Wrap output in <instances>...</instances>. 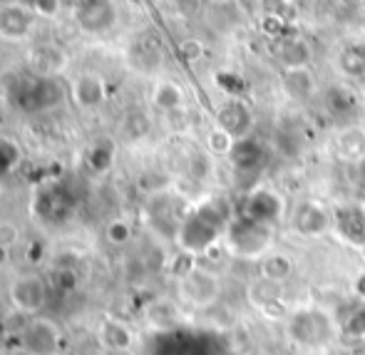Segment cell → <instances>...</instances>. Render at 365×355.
I'll return each mask as SVG.
<instances>
[{"mask_svg": "<svg viewBox=\"0 0 365 355\" xmlns=\"http://www.w3.org/2000/svg\"><path fill=\"white\" fill-rule=\"evenodd\" d=\"M226 226L229 216L221 209V202H207L177 229V244L192 256L204 254L226 234Z\"/></svg>", "mask_w": 365, "mask_h": 355, "instance_id": "1", "label": "cell"}, {"mask_svg": "<svg viewBox=\"0 0 365 355\" xmlns=\"http://www.w3.org/2000/svg\"><path fill=\"white\" fill-rule=\"evenodd\" d=\"M286 333L296 346L306 348V351H318V348H328L341 336V323L333 318L328 308L303 306L289 316Z\"/></svg>", "mask_w": 365, "mask_h": 355, "instance_id": "2", "label": "cell"}, {"mask_svg": "<svg viewBox=\"0 0 365 355\" xmlns=\"http://www.w3.org/2000/svg\"><path fill=\"white\" fill-rule=\"evenodd\" d=\"M224 239L231 254L241 256V259L261 261L269 251L271 241H274V226L261 224V221H254L241 214L239 219L229 221Z\"/></svg>", "mask_w": 365, "mask_h": 355, "instance_id": "3", "label": "cell"}, {"mask_svg": "<svg viewBox=\"0 0 365 355\" xmlns=\"http://www.w3.org/2000/svg\"><path fill=\"white\" fill-rule=\"evenodd\" d=\"M221 293H224L221 276L204 266H192L177 279V298L182 301V306L194 311H207L217 306Z\"/></svg>", "mask_w": 365, "mask_h": 355, "instance_id": "4", "label": "cell"}, {"mask_svg": "<svg viewBox=\"0 0 365 355\" xmlns=\"http://www.w3.org/2000/svg\"><path fill=\"white\" fill-rule=\"evenodd\" d=\"M333 226V214L321 202H301L291 216V229L303 239L323 236Z\"/></svg>", "mask_w": 365, "mask_h": 355, "instance_id": "5", "label": "cell"}, {"mask_svg": "<svg viewBox=\"0 0 365 355\" xmlns=\"http://www.w3.org/2000/svg\"><path fill=\"white\" fill-rule=\"evenodd\" d=\"M45 301H48V291L38 276H20L10 286V303L20 313H28V316L38 313L45 306Z\"/></svg>", "mask_w": 365, "mask_h": 355, "instance_id": "6", "label": "cell"}, {"mask_svg": "<svg viewBox=\"0 0 365 355\" xmlns=\"http://www.w3.org/2000/svg\"><path fill=\"white\" fill-rule=\"evenodd\" d=\"M23 348L28 355H58V328L50 321H30L23 331Z\"/></svg>", "mask_w": 365, "mask_h": 355, "instance_id": "7", "label": "cell"}, {"mask_svg": "<svg viewBox=\"0 0 365 355\" xmlns=\"http://www.w3.org/2000/svg\"><path fill=\"white\" fill-rule=\"evenodd\" d=\"M117 13L110 0H85L77 8V23L87 33H105L115 25Z\"/></svg>", "mask_w": 365, "mask_h": 355, "instance_id": "8", "label": "cell"}, {"mask_svg": "<svg viewBox=\"0 0 365 355\" xmlns=\"http://www.w3.org/2000/svg\"><path fill=\"white\" fill-rule=\"evenodd\" d=\"M251 125H254V117L241 100H229L217 115V127L226 130L234 140H246Z\"/></svg>", "mask_w": 365, "mask_h": 355, "instance_id": "9", "label": "cell"}, {"mask_svg": "<svg viewBox=\"0 0 365 355\" xmlns=\"http://www.w3.org/2000/svg\"><path fill=\"white\" fill-rule=\"evenodd\" d=\"M333 226L338 236L351 246H365V209L343 207L333 214Z\"/></svg>", "mask_w": 365, "mask_h": 355, "instance_id": "10", "label": "cell"}, {"mask_svg": "<svg viewBox=\"0 0 365 355\" xmlns=\"http://www.w3.org/2000/svg\"><path fill=\"white\" fill-rule=\"evenodd\" d=\"M107 90H105V80L95 72H82L75 77L73 82V100L85 110H95L105 102Z\"/></svg>", "mask_w": 365, "mask_h": 355, "instance_id": "11", "label": "cell"}, {"mask_svg": "<svg viewBox=\"0 0 365 355\" xmlns=\"http://www.w3.org/2000/svg\"><path fill=\"white\" fill-rule=\"evenodd\" d=\"M68 65V55L63 53L55 45H38V48L30 50V68L38 72L43 80L60 75Z\"/></svg>", "mask_w": 365, "mask_h": 355, "instance_id": "12", "label": "cell"}, {"mask_svg": "<svg viewBox=\"0 0 365 355\" xmlns=\"http://www.w3.org/2000/svg\"><path fill=\"white\" fill-rule=\"evenodd\" d=\"M244 216L254 221H261V224H269L274 226L276 219L281 216V199L276 197L274 192H254L249 199H246V209H244Z\"/></svg>", "mask_w": 365, "mask_h": 355, "instance_id": "13", "label": "cell"}, {"mask_svg": "<svg viewBox=\"0 0 365 355\" xmlns=\"http://www.w3.org/2000/svg\"><path fill=\"white\" fill-rule=\"evenodd\" d=\"M35 23V13L23 5L0 8V35L3 38H25Z\"/></svg>", "mask_w": 365, "mask_h": 355, "instance_id": "14", "label": "cell"}, {"mask_svg": "<svg viewBox=\"0 0 365 355\" xmlns=\"http://www.w3.org/2000/svg\"><path fill=\"white\" fill-rule=\"evenodd\" d=\"M281 87L291 100L306 102L316 95V77L308 68H289L281 72Z\"/></svg>", "mask_w": 365, "mask_h": 355, "instance_id": "15", "label": "cell"}, {"mask_svg": "<svg viewBox=\"0 0 365 355\" xmlns=\"http://www.w3.org/2000/svg\"><path fill=\"white\" fill-rule=\"evenodd\" d=\"M293 259L289 254H266L259 261V276L266 281H274V284H286L293 276Z\"/></svg>", "mask_w": 365, "mask_h": 355, "instance_id": "16", "label": "cell"}, {"mask_svg": "<svg viewBox=\"0 0 365 355\" xmlns=\"http://www.w3.org/2000/svg\"><path fill=\"white\" fill-rule=\"evenodd\" d=\"M281 298H284V284H274V281H266L259 276V279L249 286V301L254 303L256 308H261L264 313H269L271 306H284Z\"/></svg>", "mask_w": 365, "mask_h": 355, "instance_id": "17", "label": "cell"}, {"mask_svg": "<svg viewBox=\"0 0 365 355\" xmlns=\"http://www.w3.org/2000/svg\"><path fill=\"white\" fill-rule=\"evenodd\" d=\"M336 152H338V157L346 159V162H353V164L361 162L365 157V130H361V127H348V130H343L336 140Z\"/></svg>", "mask_w": 365, "mask_h": 355, "instance_id": "18", "label": "cell"}, {"mask_svg": "<svg viewBox=\"0 0 365 355\" xmlns=\"http://www.w3.org/2000/svg\"><path fill=\"white\" fill-rule=\"evenodd\" d=\"M100 341H102V346L112 348V351H130L135 338H132V331L127 328V323L105 321L100 328Z\"/></svg>", "mask_w": 365, "mask_h": 355, "instance_id": "19", "label": "cell"}, {"mask_svg": "<svg viewBox=\"0 0 365 355\" xmlns=\"http://www.w3.org/2000/svg\"><path fill=\"white\" fill-rule=\"evenodd\" d=\"M152 102L162 112H177L184 105V92L177 82H169V80L157 82V87L152 92Z\"/></svg>", "mask_w": 365, "mask_h": 355, "instance_id": "20", "label": "cell"}, {"mask_svg": "<svg viewBox=\"0 0 365 355\" xmlns=\"http://www.w3.org/2000/svg\"><path fill=\"white\" fill-rule=\"evenodd\" d=\"M279 60H281V65H284V70L306 68L308 60H311V48H308L306 40H298V38L284 40L279 48Z\"/></svg>", "mask_w": 365, "mask_h": 355, "instance_id": "21", "label": "cell"}, {"mask_svg": "<svg viewBox=\"0 0 365 355\" xmlns=\"http://www.w3.org/2000/svg\"><path fill=\"white\" fill-rule=\"evenodd\" d=\"M231 162L236 164V169H256L261 162H264V152L251 137L246 140H236L234 149H231Z\"/></svg>", "mask_w": 365, "mask_h": 355, "instance_id": "22", "label": "cell"}, {"mask_svg": "<svg viewBox=\"0 0 365 355\" xmlns=\"http://www.w3.org/2000/svg\"><path fill=\"white\" fill-rule=\"evenodd\" d=\"M338 68L348 77L365 75V45H346L338 55Z\"/></svg>", "mask_w": 365, "mask_h": 355, "instance_id": "23", "label": "cell"}, {"mask_svg": "<svg viewBox=\"0 0 365 355\" xmlns=\"http://www.w3.org/2000/svg\"><path fill=\"white\" fill-rule=\"evenodd\" d=\"M356 95H353L348 87L343 85H336V87H328L326 90V107L328 112L333 115H351L356 110Z\"/></svg>", "mask_w": 365, "mask_h": 355, "instance_id": "24", "label": "cell"}, {"mask_svg": "<svg viewBox=\"0 0 365 355\" xmlns=\"http://www.w3.org/2000/svg\"><path fill=\"white\" fill-rule=\"evenodd\" d=\"M341 336L353 338V341H363L365 338V306L353 308L346 316V321H341Z\"/></svg>", "mask_w": 365, "mask_h": 355, "instance_id": "25", "label": "cell"}, {"mask_svg": "<svg viewBox=\"0 0 365 355\" xmlns=\"http://www.w3.org/2000/svg\"><path fill=\"white\" fill-rule=\"evenodd\" d=\"M234 144H236V140L226 130H221V127H214V130L207 135V147L212 154H226V157H229Z\"/></svg>", "mask_w": 365, "mask_h": 355, "instance_id": "26", "label": "cell"}, {"mask_svg": "<svg viewBox=\"0 0 365 355\" xmlns=\"http://www.w3.org/2000/svg\"><path fill=\"white\" fill-rule=\"evenodd\" d=\"M30 10L40 18H55L60 13V0H30Z\"/></svg>", "mask_w": 365, "mask_h": 355, "instance_id": "27", "label": "cell"}, {"mask_svg": "<svg viewBox=\"0 0 365 355\" xmlns=\"http://www.w3.org/2000/svg\"><path fill=\"white\" fill-rule=\"evenodd\" d=\"M20 241V231L15 224H10V221H0V246L3 249H13L15 244Z\"/></svg>", "mask_w": 365, "mask_h": 355, "instance_id": "28", "label": "cell"}, {"mask_svg": "<svg viewBox=\"0 0 365 355\" xmlns=\"http://www.w3.org/2000/svg\"><path fill=\"white\" fill-rule=\"evenodd\" d=\"M107 239H110L112 244H125V241L130 239V226H127L125 221H112L110 229H107Z\"/></svg>", "mask_w": 365, "mask_h": 355, "instance_id": "29", "label": "cell"}, {"mask_svg": "<svg viewBox=\"0 0 365 355\" xmlns=\"http://www.w3.org/2000/svg\"><path fill=\"white\" fill-rule=\"evenodd\" d=\"M179 53H182V58H184V60L194 63L197 58H202L204 48H202V43H199V40H184V43L179 45Z\"/></svg>", "mask_w": 365, "mask_h": 355, "instance_id": "30", "label": "cell"}, {"mask_svg": "<svg viewBox=\"0 0 365 355\" xmlns=\"http://www.w3.org/2000/svg\"><path fill=\"white\" fill-rule=\"evenodd\" d=\"M356 169H358V182H361L363 187H365V157L356 164Z\"/></svg>", "mask_w": 365, "mask_h": 355, "instance_id": "31", "label": "cell"}, {"mask_svg": "<svg viewBox=\"0 0 365 355\" xmlns=\"http://www.w3.org/2000/svg\"><path fill=\"white\" fill-rule=\"evenodd\" d=\"M8 259H10V251H8V249H3V246H0V266H5V264H8Z\"/></svg>", "mask_w": 365, "mask_h": 355, "instance_id": "32", "label": "cell"}]
</instances>
